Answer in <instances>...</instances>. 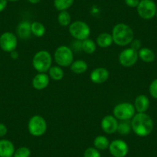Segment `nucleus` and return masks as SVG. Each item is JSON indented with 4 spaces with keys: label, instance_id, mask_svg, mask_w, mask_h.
<instances>
[{
    "label": "nucleus",
    "instance_id": "nucleus-12",
    "mask_svg": "<svg viewBox=\"0 0 157 157\" xmlns=\"http://www.w3.org/2000/svg\"><path fill=\"white\" fill-rule=\"evenodd\" d=\"M119 122L113 115H107L102 118L101 121V128L107 134H113L117 132Z\"/></svg>",
    "mask_w": 157,
    "mask_h": 157
},
{
    "label": "nucleus",
    "instance_id": "nucleus-17",
    "mask_svg": "<svg viewBox=\"0 0 157 157\" xmlns=\"http://www.w3.org/2000/svg\"><path fill=\"white\" fill-rule=\"evenodd\" d=\"M16 32L19 37L21 39H29L32 35L31 23L28 21H22L18 25Z\"/></svg>",
    "mask_w": 157,
    "mask_h": 157
},
{
    "label": "nucleus",
    "instance_id": "nucleus-27",
    "mask_svg": "<svg viewBox=\"0 0 157 157\" xmlns=\"http://www.w3.org/2000/svg\"><path fill=\"white\" fill-rule=\"evenodd\" d=\"M131 129V122L128 121H121V123H119L117 128V132L122 136H126L130 133Z\"/></svg>",
    "mask_w": 157,
    "mask_h": 157
},
{
    "label": "nucleus",
    "instance_id": "nucleus-30",
    "mask_svg": "<svg viewBox=\"0 0 157 157\" xmlns=\"http://www.w3.org/2000/svg\"><path fill=\"white\" fill-rule=\"evenodd\" d=\"M149 93L154 99H157V78L154 79L149 85Z\"/></svg>",
    "mask_w": 157,
    "mask_h": 157
},
{
    "label": "nucleus",
    "instance_id": "nucleus-35",
    "mask_svg": "<svg viewBox=\"0 0 157 157\" xmlns=\"http://www.w3.org/2000/svg\"><path fill=\"white\" fill-rule=\"evenodd\" d=\"M10 57H11L13 59H17L18 57H19V53H18V52H16V50L13 51V52H10Z\"/></svg>",
    "mask_w": 157,
    "mask_h": 157
},
{
    "label": "nucleus",
    "instance_id": "nucleus-9",
    "mask_svg": "<svg viewBox=\"0 0 157 157\" xmlns=\"http://www.w3.org/2000/svg\"><path fill=\"white\" fill-rule=\"evenodd\" d=\"M17 37L10 32H6L0 36V48L6 52L16 50L17 47Z\"/></svg>",
    "mask_w": 157,
    "mask_h": 157
},
{
    "label": "nucleus",
    "instance_id": "nucleus-13",
    "mask_svg": "<svg viewBox=\"0 0 157 157\" xmlns=\"http://www.w3.org/2000/svg\"><path fill=\"white\" fill-rule=\"evenodd\" d=\"M109 77L108 69L103 67H99L92 71L90 74V79L93 83L101 84L105 82Z\"/></svg>",
    "mask_w": 157,
    "mask_h": 157
},
{
    "label": "nucleus",
    "instance_id": "nucleus-29",
    "mask_svg": "<svg viewBox=\"0 0 157 157\" xmlns=\"http://www.w3.org/2000/svg\"><path fill=\"white\" fill-rule=\"evenodd\" d=\"M83 157H101V154L95 147H89L84 152Z\"/></svg>",
    "mask_w": 157,
    "mask_h": 157
},
{
    "label": "nucleus",
    "instance_id": "nucleus-7",
    "mask_svg": "<svg viewBox=\"0 0 157 157\" xmlns=\"http://www.w3.org/2000/svg\"><path fill=\"white\" fill-rule=\"evenodd\" d=\"M72 50L66 46H60L56 49L54 53V59L60 67L70 66L73 62Z\"/></svg>",
    "mask_w": 157,
    "mask_h": 157
},
{
    "label": "nucleus",
    "instance_id": "nucleus-22",
    "mask_svg": "<svg viewBox=\"0 0 157 157\" xmlns=\"http://www.w3.org/2000/svg\"><path fill=\"white\" fill-rule=\"evenodd\" d=\"M49 76L55 81H59L64 77V71L60 66H51L49 69Z\"/></svg>",
    "mask_w": 157,
    "mask_h": 157
},
{
    "label": "nucleus",
    "instance_id": "nucleus-31",
    "mask_svg": "<svg viewBox=\"0 0 157 157\" xmlns=\"http://www.w3.org/2000/svg\"><path fill=\"white\" fill-rule=\"evenodd\" d=\"M130 46H131L130 48L133 49L134 50L139 51L140 49H141V47H142L141 41H140V40H139V39H134L133 40H132V41L131 42Z\"/></svg>",
    "mask_w": 157,
    "mask_h": 157
},
{
    "label": "nucleus",
    "instance_id": "nucleus-38",
    "mask_svg": "<svg viewBox=\"0 0 157 157\" xmlns=\"http://www.w3.org/2000/svg\"><path fill=\"white\" fill-rule=\"evenodd\" d=\"M155 16H156V17H157V11H156V14H155Z\"/></svg>",
    "mask_w": 157,
    "mask_h": 157
},
{
    "label": "nucleus",
    "instance_id": "nucleus-37",
    "mask_svg": "<svg viewBox=\"0 0 157 157\" xmlns=\"http://www.w3.org/2000/svg\"><path fill=\"white\" fill-rule=\"evenodd\" d=\"M7 1H10V2H16V1H19V0H7Z\"/></svg>",
    "mask_w": 157,
    "mask_h": 157
},
{
    "label": "nucleus",
    "instance_id": "nucleus-8",
    "mask_svg": "<svg viewBox=\"0 0 157 157\" xmlns=\"http://www.w3.org/2000/svg\"><path fill=\"white\" fill-rule=\"evenodd\" d=\"M157 7L152 0H140L137 6L138 15L143 19H151L155 16Z\"/></svg>",
    "mask_w": 157,
    "mask_h": 157
},
{
    "label": "nucleus",
    "instance_id": "nucleus-33",
    "mask_svg": "<svg viewBox=\"0 0 157 157\" xmlns=\"http://www.w3.org/2000/svg\"><path fill=\"white\" fill-rule=\"evenodd\" d=\"M8 132L7 126L3 123H0V137H3L6 135Z\"/></svg>",
    "mask_w": 157,
    "mask_h": 157
},
{
    "label": "nucleus",
    "instance_id": "nucleus-5",
    "mask_svg": "<svg viewBox=\"0 0 157 157\" xmlns=\"http://www.w3.org/2000/svg\"><path fill=\"white\" fill-rule=\"evenodd\" d=\"M28 130L32 136H42L47 130V123L43 116L36 115L30 118L28 123Z\"/></svg>",
    "mask_w": 157,
    "mask_h": 157
},
{
    "label": "nucleus",
    "instance_id": "nucleus-16",
    "mask_svg": "<svg viewBox=\"0 0 157 157\" xmlns=\"http://www.w3.org/2000/svg\"><path fill=\"white\" fill-rule=\"evenodd\" d=\"M134 107L137 113H146L149 107V99L145 95H139L134 101Z\"/></svg>",
    "mask_w": 157,
    "mask_h": 157
},
{
    "label": "nucleus",
    "instance_id": "nucleus-36",
    "mask_svg": "<svg viewBox=\"0 0 157 157\" xmlns=\"http://www.w3.org/2000/svg\"><path fill=\"white\" fill-rule=\"evenodd\" d=\"M28 1L32 4H36V3H39L41 0H28Z\"/></svg>",
    "mask_w": 157,
    "mask_h": 157
},
{
    "label": "nucleus",
    "instance_id": "nucleus-4",
    "mask_svg": "<svg viewBox=\"0 0 157 157\" xmlns=\"http://www.w3.org/2000/svg\"><path fill=\"white\" fill-rule=\"evenodd\" d=\"M69 31L71 36L78 41H83L89 39L91 29L87 23L83 21H75L69 25Z\"/></svg>",
    "mask_w": 157,
    "mask_h": 157
},
{
    "label": "nucleus",
    "instance_id": "nucleus-26",
    "mask_svg": "<svg viewBox=\"0 0 157 157\" xmlns=\"http://www.w3.org/2000/svg\"><path fill=\"white\" fill-rule=\"evenodd\" d=\"M71 16L67 11H61L58 15V22L62 26H68L72 22Z\"/></svg>",
    "mask_w": 157,
    "mask_h": 157
},
{
    "label": "nucleus",
    "instance_id": "nucleus-14",
    "mask_svg": "<svg viewBox=\"0 0 157 157\" xmlns=\"http://www.w3.org/2000/svg\"><path fill=\"white\" fill-rule=\"evenodd\" d=\"M49 76L46 73H39L34 76L33 78V88L37 90H43L46 89L49 86Z\"/></svg>",
    "mask_w": 157,
    "mask_h": 157
},
{
    "label": "nucleus",
    "instance_id": "nucleus-18",
    "mask_svg": "<svg viewBox=\"0 0 157 157\" xmlns=\"http://www.w3.org/2000/svg\"><path fill=\"white\" fill-rule=\"evenodd\" d=\"M96 44L100 48H108L113 43L112 34L107 33H100L96 38Z\"/></svg>",
    "mask_w": 157,
    "mask_h": 157
},
{
    "label": "nucleus",
    "instance_id": "nucleus-3",
    "mask_svg": "<svg viewBox=\"0 0 157 157\" xmlns=\"http://www.w3.org/2000/svg\"><path fill=\"white\" fill-rule=\"evenodd\" d=\"M52 56L48 51L41 50L36 52L33 59V66L38 72L46 73L52 66Z\"/></svg>",
    "mask_w": 157,
    "mask_h": 157
},
{
    "label": "nucleus",
    "instance_id": "nucleus-19",
    "mask_svg": "<svg viewBox=\"0 0 157 157\" xmlns=\"http://www.w3.org/2000/svg\"><path fill=\"white\" fill-rule=\"evenodd\" d=\"M139 58L145 63H152L155 60V53L150 49L146 47L141 48L138 51Z\"/></svg>",
    "mask_w": 157,
    "mask_h": 157
},
{
    "label": "nucleus",
    "instance_id": "nucleus-1",
    "mask_svg": "<svg viewBox=\"0 0 157 157\" xmlns=\"http://www.w3.org/2000/svg\"><path fill=\"white\" fill-rule=\"evenodd\" d=\"M153 121L146 113L135 114L131 120V127L136 135L140 137L149 136L153 130Z\"/></svg>",
    "mask_w": 157,
    "mask_h": 157
},
{
    "label": "nucleus",
    "instance_id": "nucleus-15",
    "mask_svg": "<svg viewBox=\"0 0 157 157\" xmlns=\"http://www.w3.org/2000/svg\"><path fill=\"white\" fill-rule=\"evenodd\" d=\"M15 150L14 144L10 140H0V157H13Z\"/></svg>",
    "mask_w": 157,
    "mask_h": 157
},
{
    "label": "nucleus",
    "instance_id": "nucleus-2",
    "mask_svg": "<svg viewBox=\"0 0 157 157\" xmlns=\"http://www.w3.org/2000/svg\"><path fill=\"white\" fill-rule=\"evenodd\" d=\"M112 36L113 43L120 46H126L134 39V32L126 24L118 23L113 27Z\"/></svg>",
    "mask_w": 157,
    "mask_h": 157
},
{
    "label": "nucleus",
    "instance_id": "nucleus-28",
    "mask_svg": "<svg viewBox=\"0 0 157 157\" xmlns=\"http://www.w3.org/2000/svg\"><path fill=\"white\" fill-rule=\"evenodd\" d=\"M31 150L26 146H21L15 150L13 157H30Z\"/></svg>",
    "mask_w": 157,
    "mask_h": 157
},
{
    "label": "nucleus",
    "instance_id": "nucleus-11",
    "mask_svg": "<svg viewBox=\"0 0 157 157\" xmlns=\"http://www.w3.org/2000/svg\"><path fill=\"white\" fill-rule=\"evenodd\" d=\"M110 154L113 157H126L129 152V146L122 140H115L109 146Z\"/></svg>",
    "mask_w": 157,
    "mask_h": 157
},
{
    "label": "nucleus",
    "instance_id": "nucleus-25",
    "mask_svg": "<svg viewBox=\"0 0 157 157\" xmlns=\"http://www.w3.org/2000/svg\"><path fill=\"white\" fill-rule=\"evenodd\" d=\"M74 0H54V6L58 11H66L73 5Z\"/></svg>",
    "mask_w": 157,
    "mask_h": 157
},
{
    "label": "nucleus",
    "instance_id": "nucleus-23",
    "mask_svg": "<svg viewBox=\"0 0 157 157\" xmlns=\"http://www.w3.org/2000/svg\"><path fill=\"white\" fill-rule=\"evenodd\" d=\"M32 34L36 37H43L46 33V28L43 23L39 22H33L31 23Z\"/></svg>",
    "mask_w": 157,
    "mask_h": 157
},
{
    "label": "nucleus",
    "instance_id": "nucleus-32",
    "mask_svg": "<svg viewBox=\"0 0 157 157\" xmlns=\"http://www.w3.org/2000/svg\"><path fill=\"white\" fill-rule=\"evenodd\" d=\"M140 0H125V3L130 8H137Z\"/></svg>",
    "mask_w": 157,
    "mask_h": 157
},
{
    "label": "nucleus",
    "instance_id": "nucleus-6",
    "mask_svg": "<svg viewBox=\"0 0 157 157\" xmlns=\"http://www.w3.org/2000/svg\"><path fill=\"white\" fill-rule=\"evenodd\" d=\"M136 114V109L133 104L130 102H121L113 109V116L121 121H128L132 120Z\"/></svg>",
    "mask_w": 157,
    "mask_h": 157
},
{
    "label": "nucleus",
    "instance_id": "nucleus-24",
    "mask_svg": "<svg viewBox=\"0 0 157 157\" xmlns=\"http://www.w3.org/2000/svg\"><path fill=\"white\" fill-rule=\"evenodd\" d=\"M96 46L97 44L93 39H86L82 41V50L87 54L94 53L96 50Z\"/></svg>",
    "mask_w": 157,
    "mask_h": 157
},
{
    "label": "nucleus",
    "instance_id": "nucleus-34",
    "mask_svg": "<svg viewBox=\"0 0 157 157\" xmlns=\"http://www.w3.org/2000/svg\"><path fill=\"white\" fill-rule=\"evenodd\" d=\"M8 1L7 0H0V13H2L7 6Z\"/></svg>",
    "mask_w": 157,
    "mask_h": 157
},
{
    "label": "nucleus",
    "instance_id": "nucleus-20",
    "mask_svg": "<svg viewBox=\"0 0 157 157\" xmlns=\"http://www.w3.org/2000/svg\"><path fill=\"white\" fill-rule=\"evenodd\" d=\"M69 67H70L71 71L75 74H82L86 72L88 69V65L83 60L78 59L72 62Z\"/></svg>",
    "mask_w": 157,
    "mask_h": 157
},
{
    "label": "nucleus",
    "instance_id": "nucleus-10",
    "mask_svg": "<svg viewBox=\"0 0 157 157\" xmlns=\"http://www.w3.org/2000/svg\"><path fill=\"white\" fill-rule=\"evenodd\" d=\"M138 51L132 48L125 49L119 56V62L124 67H132L138 61Z\"/></svg>",
    "mask_w": 157,
    "mask_h": 157
},
{
    "label": "nucleus",
    "instance_id": "nucleus-21",
    "mask_svg": "<svg viewBox=\"0 0 157 157\" xmlns=\"http://www.w3.org/2000/svg\"><path fill=\"white\" fill-rule=\"evenodd\" d=\"M109 140L105 136H98L94 139V141H93L94 147L98 150H105L109 149Z\"/></svg>",
    "mask_w": 157,
    "mask_h": 157
}]
</instances>
